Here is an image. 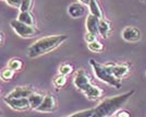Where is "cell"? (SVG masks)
Returning a JSON list of instances; mask_svg holds the SVG:
<instances>
[{
  "mask_svg": "<svg viewBox=\"0 0 146 117\" xmlns=\"http://www.w3.org/2000/svg\"><path fill=\"white\" fill-rule=\"evenodd\" d=\"M104 94V91L97 86H94L92 84L85 92H84V95H85L87 99L90 100H97L99 98H102Z\"/></svg>",
  "mask_w": 146,
  "mask_h": 117,
  "instance_id": "13",
  "label": "cell"
},
{
  "mask_svg": "<svg viewBox=\"0 0 146 117\" xmlns=\"http://www.w3.org/2000/svg\"><path fill=\"white\" fill-rule=\"evenodd\" d=\"M117 117H130V114L127 111H120L117 113Z\"/></svg>",
  "mask_w": 146,
  "mask_h": 117,
  "instance_id": "26",
  "label": "cell"
},
{
  "mask_svg": "<svg viewBox=\"0 0 146 117\" xmlns=\"http://www.w3.org/2000/svg\"><path fill=\"white\" fill-rule=\"evenodd\" d=\"M7 3L12 8H18L21 9L22 7V0H7Z\"/></svg>",
  "mask_w": 146,
  "mask_h": 117,
  "instance_id": "24",
  "label": "cell"
},
{
  "mask_svg": "<svg viewBox=\"0 0 146 117\" xmlns=\"http://www.w3.org/2000/svg\"><path fill=\"white\" fill-rule=\"evenodd\" d=\"M88 7H90V11H91L92 14H94V15L97 17L98 19H104L103 10H102V8L99 6L97 0H91Z\"/></svg>",
  "mask_w": 146,
  "mask_h": 117,
  "instance_id": "17",
  "label": "cell"
},
{
  "mask_svg": "<svg viewBox=\"0 0 146 117\" xmlns=\"http://www.w3.org/2000/svg\"><path fill=\"white\" fill-rule=\"evenodd\" d=\"M85 41L87 42V44L92 43V42H94V41H96V35H94V34H92L90 32H87L85 35Z\"/></svg>",
  "mask_w": 146,
  "mask_h": 117,
  "instance_id": "25",
  "label": "cell"
},
{
  "mask_svg": "<svg viewBox=\"0 0 146 117\" xmlns=\"http://www.w3.org/2000/svg\"><path fill=\"white\" fill-rule=\"evenodd\" d=\"M68 13L74 19L81 18L85 13V8L83 6V3H81V2H74V3H71L69 6V8H68Z\"/></svg>",
  "mask_w": 146,
  "mask_h": 117,
  "instance_id": "12",
  "label": "cell"
},
{
  "mask_svg": "<svg viewBox=\"0 0 146 117\" xmlns=\"http://www.w3.org/2000/svg\"><path fill=\"white\" fill-rule=\"evenodd\" d=\"M44 99H45V95L42 94V93H36L34 92L33 94H31L29 96V101H30V104H31V108L35 110L36 111L37 108L42 105L43 103Z\"/></svg>",
  "mask_w": 146,
  "mask_h": 117,
  "instance_id": "14",
  "label": "cell"
},
{
  "mask_svg": "<svg viewBox=\"0 0 146 117\" xmlns=\"http://www.w3.org/2000/svg\"><path fill=\"white\" fill-rule=\"evenodd\" d=\"M87 47H88V49L91 50V51H94V53H100V51H103L104 50L103 43L99 42V41H97V39L88 44Z\"/></svg>",
  "mask_w": 146,
  "mask_h": 117,
  "instance_id": "20",
  "label": "cell"
},
{
  "mask_svg": "<svg viewBox=\"0 0 146 117\" xmlns=\"http://www.w3.org/2000/svg\"><path fill=\"white\" fill-rule=\"evenodd\" d=\"M73 70H74V68H73L72 65H70V64H62L59 67V74L67 77V76L72 74Z\"/></svg>",
  "mask_w": 146,
  "mask_h": 117,
  "instance_id": "21",
  "label": "cell"
},
{
  "mask_svg": "<svg viewBox=\"0 0 146 117\" xmlns=\"http://www.w3.org/2000/svg\"><path fill=\"white\" fill-rule=\"evenodd\" d=\"M73 83H74V86H75V88L78 90H80L81 92L83 93L85 92L86 90L93 84L91 80V77L86 74L83 69L78 70V72L75 74V77H74Z\"/></svg>",
  "mask_w": 146,
  "mask_h": 117,
  "instance_id": "5",
  "label": "cell"
},
{
  "mask_svg": "<svg viewBox=\"0 0 146 117\" xmlns=\"http://www.w3.org/2000/svg\"><path fill=\"white\" fill-rule=\"evenodd\" d=\"M6 1H7V0H6Z\"/></svg>",
  "mask_w": 146,
  "mask_h": 117,
  "instance_id": "30",
  "label": "cell"
},
{
  "mask_svg": "<svg viewBox=\"0 0 146 117\" xmlns=\"http://www.w3.org/2000/svg\"><path fill=\"white\" fill-rule=\"evenodd\" d=\"M11 27H12L14 32L20 35L21 37H24V38H31V37L36 36L37 34L39 33V31L37 30L35 26H32V25H27L17 20H12L11 21Z\"/></svg>",
  "mask_w": 146,
  "mask_h": 117,
  "instance_id": "4",
  "label": "cell"
},
{
  "mask_svg": "<svg viewBox=\"0 0 146 117\" xmlns=\"http://www.w3.org/2000/svg\"><path fill=\"white\" fill-rule=\"evenodd\" d=\"M121 36L124 41L130 43H135L141 39V32L134 26H127L121 33Z\"/></svg>",
  "mask_w": 146,
  "mask_h": 117,
  "instance_id": "9",
  "label": "cell"
},
{
  "mask_svg": "<svg viewBox=\"0 0 146 117\" xmlns=\"http://www.w3.org/2000/svg\"><path fill=\"white\" fill-rule=\"evenodd\" d=\"M134 93V91H129L123 93L121 95H118L115 98H110L103 101L100 104L95 108V112L92 117H107L111 116L113 113H116L127 100Z\"/></svg>",
  "mask_w": 146,
  "mask_h": 117,
  "instance_id": "2",
  "label": "cell"
},
{
  "mask_svg": "<svg viewBox=\"0 0 146 117\" xmlns=\"http://www.w3.org/2000/svg\"><path fill=\"white\" fill-rule=\"evenodd\" d=\"M57 101L56 98L52 94H47L45 95V99H44L42 105L37 108V112H42V113H51V112H55L57 110Z\"/></svg>",
  "mask_w": 146,
  "mask_h": 117,
  "instance_id": "8",
  "label": "cell"
},
{
  "mask_svg": "<svg viewBox=\"0 0 146 117\" xmlns=\"http://www.w3.org/2000/svg\"><path fill=\"white\" fill-rule=\"evenodd\" d=\"M14 74H15V71L12 70L10 67L3 68L2 71H1V79H2L3 81L12 80L13 77H14Z\"/></svg>",
  "mask_w": 146,
  "mask_h": 117,
  "instance_id": "19",
  "label": "cell"
},
{
  "mask_svg": "<svg viewBox=\"0 0 146 117\" xmlns=\"http://www.w3.org/2000/svg\"><path fill=\"white\" fill-rule=\"evenodd\" d=\"M99 21H100V19H98L94 14L90 13L87 15V19H86V30H87V32L97 36L99 34Z\"/></svg>",
  "mask_w": 146,
  "mask_h": 117,
  "instance_id": "11",
  "label": "cell"
},
{
  "mask_svg": "<svg viewBox=\"0 0 146 117\" xmlns=\"http://www.w3.org/2000/svg\"><path fill=\"white\" fill-rule=\"evenodd\" d=\"M18 20L23 22L27 25H32V26H35L36 24V20L35 17L30 12V11H21L18 17Z\"/></svg>",
  "mask_w": 146,
  "mask_h": 117,
  "instance_id": "15",
  "label": "cell"
},
{
  "mask_svg": "<svg viewBox=\"0 0 146 117\" xmlns=\"http://www.w3.org/2000/svg\"><path fill=\"white\" fill-rule=\"evenodd\" d=\"M66 83H67V77L63 76V74H59V76H57L54 79V84L57 88H62V86H66Z\"/></svg>",
  "mask_w": 146,
  "mask_h": 117,
  "instance_id": "22",
  "label": "cell"
},
{
  "mask_svg": "<svg viewBox=\"0 0 146 117\" xmlns=\"http://www.w3.org/2000/svg\"><path fill=\"white\" fill-rule=\"evenodd\" d=\"M68 39V35L61 34V35H50L43 38H39L38 41L34 42L27 48V55L31 58H36L39 56L50 53L51 50L59 47L63 42Z\"/></svg>",
  "mask_w": 146,
  "mask_h": 117,
  "instance_id": "1",
  "label": "cell"
},
{
  "mask_svg": "<svg viewBox=\"0 0 146 117\" xmlns=\"http://www.w3.org/2000/svg\"><path fill=\"white\" fill-rule=\"evenodd\" d=\"M110 32H111V24L107 19H100L99 21V34L104 37L107 38L109 36Z\"/></svg>",
  "mask_w": 146,
  "mask_h": 117,
  "instance_id": "16",
  "label": "cell"
},
{
  "mask_svg": "<svg viewBox=\"0 0 146 117\" xmlns=\"http://www.w3.org/2000/svg\"><path fill=\"white\" fill-rule=\"evenodd\" d=\"M79 2H81V3H83V5H90L91 0H79Z\"/></svg>",
  "mask_w": 146,
  "mask_h": 117,
  "instance_id": "27",
  "label": "cell"
},
{
  "mask_svg": "<svg viewBox=\"0 0 146 117\" xmlns=\"http://www.w3.org/2000/svg\"><path fill=\"white\" fill-rule=\"evenodd\" d=\"M33 6V0H22V7L20 11H30Z\"/></svg>",
  "mask_w": 146,
  "mask_h": 117,
  "instance_id": "23",
  "label": "cell"
},
{
  "mask_svg": "<svg viewBox=\"0 0 146 117\" xmlns=\"http://www.w3.org/2000/svg\"><path fill=\"white\" fill-rule=\"evenodd\" d=\"M109 66L111 72L115 74V77H117L118 79H122L123 77L128 76L129 72H130V67L125 64H112V62H109L107 64Z\"/></svg>",
  "mask_w": 146,
  "mask_h": 117,
  "instance_id": "10",
  "label": "cell"
},
{
  "mask_svg": "<svg viewBox=\"0 0 146 117\" xmlns=\"http://www.w3.org/2000/svg\"><path fill=\"white\" fill-rule=\"evenodd\" d=\"M8 67H10L14 71H21L24 67V64H23V60L21 58H12L9 60Z\"/></svg>",
  "mask_w": 146,
  "mask_h": 117,
  "instance_id": "18",
  "label": "cell"
},
{
  "mask_svg": "<svg viewBox=\"0 0 146 117\" xmlns=\"http://www.w3.org/2000/svg\"><path fill=\"white\" fill-rule=\"evenodd\" d=\"M141 1H143V2H146V0H141Z\"/></svg>",
  "mask_w": 146,
  "mask_h": 117,
  "instance_id": "29",
  "label": "cell"
},
{
  "mask_svg": "<svg viewBox=\"0 0 146 117\" xmlns=\"http://www.w3.org/2000/svg\"><path fill=\"white\" fill-rule=\"evenodd\" d=\"M90 64H91L94 72H95L96 77L99 80L105 82V83H107V84H109V86H113V88H116V89H120L121 88L120 79H118L117 77H115V74L111 72V70H110L108 65L98 64L94 59H91Z\"/></svg>",
  "mask_w": 146,
  "mask_h": 117,
  "instance_id": "3",
  "label": "cell"
},
{
  "mask_svg": "<svg viewBox=\"0 0 146 117\" xmlns=\"http://www.w3.org/2000/svg\"><path fill=\"white\" fill-rule=\"evenodd\" d=\"M35 92L33 88L31 86H17L14 88L11 92H9L7 94L6 98L8 99H21V98H29L31 94Z\"/></svg>",
  "mask_w": 146,
  "mask_h": 117,
  "instance_id": "7",
  "label": "cell"
},
{
  "mask_svg": "<svg viewBox=\"0 0 146 117\" xmlns=\"http://www.w3.org/2000/svg\"><path fill=\"white\" fill-rule=\"evenodd\" d=\"M5 44V34H3V32H1V45H3Z\"/></svg>",
  "mask_w": 146,
  "mask_h": 117,
  "instance_id": "28",
  "label": "cell"
},
{
  "mask_svg": "<svg viewBox=\"0 0 146 117\" xmlns=\"http://www.w3.org/2000/svg\"><path fill=\"white\" fill-rule=\"evenodd\" d=\"M3 101L6 102L8 106H10L11 108L15 111H26L31 108V104L29 98H21V99H8L5 98Z\"/></svg>",
  "mask_w": 146,
  "mask_h": 117,
  "instance_id": "6",
  "label": "cell"
}]
</instances>
